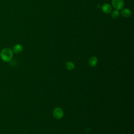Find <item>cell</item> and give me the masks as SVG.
I'll list each match as a JSON object with an SVG mask.
<instances>
[{
    "label": "cell",
    "instance_id": "6da1fadb",
    "mask_svg": "<svg viewBox=\"0 0 134 134\" xmlns=\"http://www.w3.org/2000/svg\"><path fill=\"white\" fill-rule=\"evenodd\" d=\"M1 59L5 62H9L13 58V52L9 48H5L0 52Z\"/></svg>",
    "mask_w": 134,
    "mask_h": 134
},
{
    "label": "cell",
    "instance_id": "7a4b0ae2",
    "mask_svg": "<svg viewBox=\"0 0 134 134\" xmlns=\"http://www.w3.org/2000/svg\"><path fill=\"white\" fill-rule=\"evenodd\" d=\"M112 6L116 10H121L124 6V0H111Z\"/></svg>",
    "mask_w": 134,
    "mask_h": 134
},
{
    "label": "cell",
    "instance_id": "3957f363",
    "mask_svg": "<svg viewBox=\"0 0 134 134\" xmlns=\"http://www.w3.org/2000/svg\"><path fill=\"white\" fill-rule=\"evenodd\" d=\"M53 115L55 118L60 119L63 116V111L61 108L57 107L53 110Z\"/></svg>",
    "mask_w": 134,
    "mask_h": 134
},
{
    "label": "cell",
    "instance_id": "277c9868",
    "mask_svg": "<svg viewBox=\"0 0 134 134\" xmlns=\"http://www.w3.org/2000/svg\"><path fill=\"white\" fill-rule=\"evenodd\" d=\"M102 10L105 14H109L113 10V8L110 4L108 3H105L102 5Z\"/></svg>",
    "mask_w": 134,
    "mask_h": 134
},
{
    "label": "cell",
    "instance_id": "5b68a950",
    "mask_svg": "<svg viewBox=\"0 0 134 134\" xmlns=\"http://www.w3.org/2000/svg\"><path fill=\"white\" fill-rule=\"evenodd\" d=\"M23 47L20 44H16L14 45L12 49L13 53H15V54H19L23 51Z\"/></svg>",
    "mask_w": 134,
    "mask_h": 134
},
{
    "label": "cell",
    "instance_id": "8992f818",
    "mask_svg": "<svg viewBox=\"0 0 134 134\" xmlns=\"http://www.w3.org/2000/svg\"><path fill=\"white\" fill-rule=\"evenodd\" d=\"M121 15L124 17H129L131 16L132 14V12L131 10L128 8H124L122 9L121 12Z\"/></svg>",
    "mask_w": 134,
    "mask_h": 134
},
{
    "label": "cell",
    "instance_id": "52a82bcc",
    "mask_svg": "<svg viewBox=\"0 0 134 134\" xmlns=\"http://www.w3.org/2000/svg\"><path fill=\"white\" fill-rule=\"evenodd\" d=\"M97 63V58L95 56L91 57L88 60V64L90 66L94 67L96 66Z\"/></svg>",
    "mask_w": 134,
    "mask_h": 134
},
{
    "label": "cell",
    "instance_id": "ba28073f",
    "mask_svg": "<svg viewBox=\"0 0 134 134\" xmlns=\"http://www.w3.org/2000/svg\"><path fill=\"white\" fill-rule=\"evenodd\" d=\"M111 16L114 19H116L119 17V12L118 10H114L113 11H111Z\"/></svg>",
    "mask_w": 134,
    "mask_h": 134
},
{
    "label": "cell",
    "instance_id": "9c48e42d",
    "mask_svg": "<svg viewBox=\"0 0 134 134\" xmlns=\"http://www.w3.org/2000/svg\"><path fill=\"white\" fill-rule=\"evenodd\" d=\"M65 66L69 70H73L74 69V64L71 62H66Z\"/></svg>",
    "mask_w": 134,
    "mask_h": 134
},
{
    "label": "cell",
    "instance_id": "30bf717a",
    "mask_svg": "<svg viewBox=\"0 0 134 134\" xmlns=\"http://www.w3.org/2000/svg\"><path fill=\"white\" fill-rule=\"evenodd\" d=\"M0 58H1V56H0Z\"/></svg>",
    "mask_w": 134,
    "mask_h": 134
}]
</instances>
